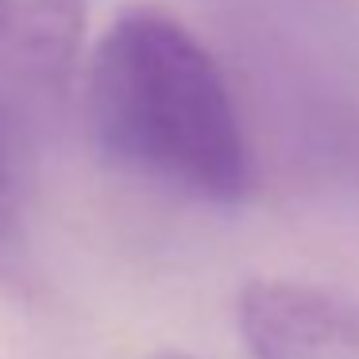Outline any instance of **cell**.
Masks as SVG:
<instances>
[{
	"instance_id": "cell-2",
	"label": "cell",
	"mask_w": 359,
	"mask_h": 359,
	"mask_svg": "<svg viewBox=\"0 0 359 359\" xmlns=\"http://www.w3.org/2000/svg\"><path fill=\"white\" fill-rule=\"evenodd\" d=\"M86 43V0H0V128L47 124Z\"/></svg>"
},
{
	"instance_id": "cell-5",
	"label": "cell",
	"mask_w": 359,
	"mask_h": 359,
	"mask_svg": "<svg viewBox=\"0 0 359 359\" xmlns=\"http://www.w3.org/2000/svg\"><path fill=\"white\" fill-rule=\"evenodd\" d=\"M155 359H194V355H182V351H166V355H155Z\"/></svg>"
},
{
	"instance_id": "cell-3",
	"label": "cell",
	"mask_w": 359,
	"mask_h": 359,
	"mask_svg": "<svg viewBox=\"0 0 359 359\" xmlns=\"http://www.w3.org/2000/svg\"><path fill=\"white\" fill-rule=\"evenodd\" d=\"M236 313L255 359H359V309L320 286L251 278Z\"/></svg>"
},
{
	"instance_id": "cell-1",
	"label": "cell",
	"mask_w": 359,
	"mask_h": 359,
	"mask_svg": "<svg viewBox=\"0 0 359 359\" xmlns=\"http://www.w3.org/2000/svg\"><path fill=\"white\" fill-rule=\"evenodd\" d=\"M81 112L97 155L128 178L217 209L251 194V143L232 86L170 12L128 8L104 27Z\"/></svg>"
},
{
	"instance_id": "cell-4",
	"label": "cell",
	"mask_w": 359,
	"mask_h": 359,
	"mask_svg": "<svg viewBox=\"0 0 359 359\" xmlns=\"http://www.w3.org/2000/svg\"><path fill=\"white\" fill-rule=\"evenodd\" d=\"M20 240V194L16 182H12V170L0 155V255H8Z\"/></svg>"
}]
</instances>
